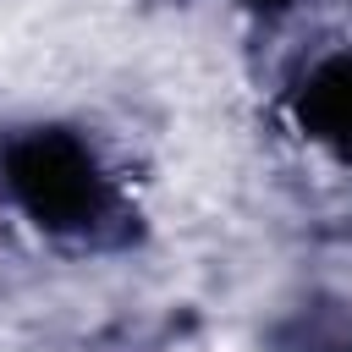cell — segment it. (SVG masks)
Returning a JSON list of instances; mask_svg holds the SVG:
<instances>
[{
    "label": "cell",
    "instance_id": "1",
    "mask_svg": "<svg viewBox=\"0 0 352 352\" xmlns=\"http://www.w3.org/2000/svg\"><path fill=\"white\" fill-rule=\"evenodd\" d=\"M0 176H6L11 198L44 231H88L110 204V187H104L94 154L60 126L11 138L0 154Z\"/></svg>",
    "mask_w": 352,
    "mask_h": 352
},
{
    "label": "cell",
    "instance_id": "2",
    "mask_svg": "<svg viewBox=\"0 0 352 352\" xmlns=\"http://www.w3.org/2000/svg\"><path fill=\"white\" fill-rule=\"evenodd\" d=\"M292 110H297L308 138L352 154V55L324 60L319 72H308L292 94Z\"/></svg>",
    "mask_w": 352,
    "mask_h": 352
},
{
    "label": "cell",
    "instance_id": "3",
    "mask_svg": "<svg viewBox=\"0 0 352 352\" xmlns=\"http://www.w3.org/2000/svg\"><path fill=\"white\" fill-rule=\"evenodd\" d=\"M253 11H286V0H248Z\"/></svg>",
    "mask_w": 352,
    "mask_h": 352
}]
</instances>
